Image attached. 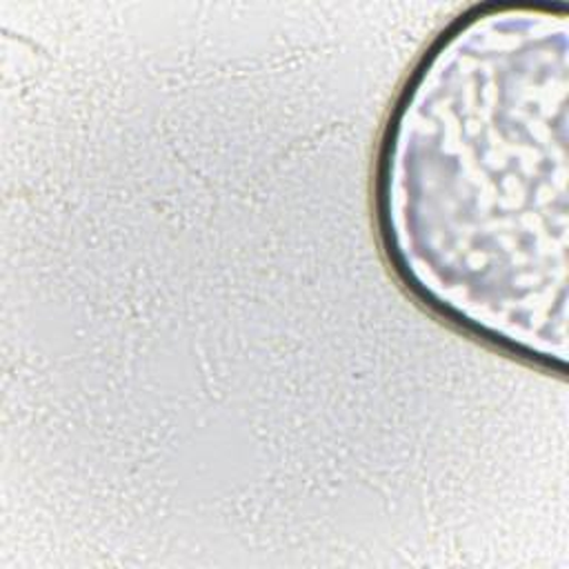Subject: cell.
Returning <instances> with one entry per match:
<instances>
[{
	"label": "cell",
	"instance_id": "cell-1",
	"mask_svg": "<svg viewBox=\"0 0 569 569\" xmlns=\"http://www.w3.org/2000/svg\"><path fill=\"white\" fill-rule=\"evenodd\" d=\"M567 7L476 4L429 44L382 133L385 256L427 309L567 365Z\"/></svg>",
	"mask_w": 569,
	"mask_h": 569
}]
</instances>
